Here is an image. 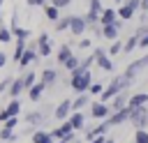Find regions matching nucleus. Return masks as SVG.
<instances>
[{
	"label": "nucleus",
	"instance_id": "nucleus-1",
	"mask_svg": "<svg viewBox=\"0 0 148 143\" xmlns=\"http://www.w3.org/2000/svg\"><path fill=\"white\" fill-rule=\"evenodd\" d=\"M92 83H95V78H92V72H86V74H79V76H69V88H72L76 95H83V92H88Z\"/></svg>",
	"mask_w": 148,
	"mask_h": 143
},
{
	"label": "nucleus",
	"instance_id": "nucleus-2",
	"mask_svg": "<svg viewBox=\"0 0 148 143\" xmlns=\"http://www.w3.org/2000/svg\"><path fill=\"white\" fill-rule=\"evenodd\" d=\"M35 62H39V51H37V42H28V48H25V53H23V58L18 60V69L21 72H25V69H30Z\"/></svg>",
	"mask_w": 148,
	"mask_h": 143
},
{
	"label": "nucleus",
	"instance_id": "nucleus-3",
	"mask_svg": "<svg viewBox=\"0 0 148 143\" xmlns=\"http://www.w3.org/2000/svg\"><path fill=\"white\" fill-rule=\"evenodd\" d=\"M92 55H95V65L102 72H113V60H111V55H109V51L104 46H95L92 48Z\"/></svg>",
	"mask_w": 148,
	"mask_h": 143
},
{
	"label": "nucleus",
	"instance_id": "nucleus-4",
	"mask_svg": "<svg viewBox=\"0 0 148 143\" xmlns=\"http://www.w3.org/2000/svg\"><path fill=\"white\" fill-rule=\"evenodd\" d=\"M146 67H148V53H146V55H141L139 60L130 62V65H127V69H125L123 74H125V76H127L130 81H136V78H139V74H141V72H143Z\"/></svg>",
	"mask_w": 148,
	"mask_h": 143
},
{
	"label": "nucleus",
	"instance_id": "nucleus-5",
	"mask_svg": "<svg viewBox=\"0 0 148 143\" xmlns=\"http://www.w3.org/2000/svg\"><path fill=\"white\" fill-rule=\"evenodd\" d=\"M74 113V108H72V99L69 97H65L62 101H58L56 104V108H53V118L58 120V122H65V120H69V115Z\"/></svg>",
	"mask_w": 148,
	"mask_h": 143
},
{
	"label": "nucleus",
	"instance_id": "nucleus-6",
	"mask_svg": "<svg viewBox=\"0 0 148 143\" xmlns=\"http://www.w3.org/2000/svg\"><path fill=\"white\" fill-rule=\"evenodd\" d=\"M130 122H132L136 129H146V127H148V106L132 108V113H130Z\"/></svg>",
	"mask_w": 148,
	"mask_h": 143
},
{
	"label": "nucleus",
	"instance_id": "nucleus-7",
	"mask_svg": "<svg viewBox=\"0 0 148 143\" xmlns=\"http://www.w3.org/2000/svg\"><path fill=\"white\" fill-rule=\"evenodd\" d=\"M109 115H111V106H109V104H104V101H99V99H95V101L90 104V118H95L97 122H99V120H109Z\"/></svg>",
	"mask_w": 148,
	"mask_h": 143
},
{
	"label": "nucleus",
	"instance_id": "nucleus-8",
	"mask_svg": "<svg viewBox=\"0 0 148 143\" xmlns=\"http://www.w3.org/2000/svg\"><path fill=\"white\" fill-rule=\"evenodd\" d=\"M69 32H72L74 37H83V35L88 32V18H86V14H83V16L72 14V25H69Z\"/></svg>",
	"mask_w": 148,
	"mask_h": 143
},
{
	"label": "nucleus",
	"instance_id": "nucleus-9",
	"mask_svg": "<svg viewBox=\"0 0 148 143\" xmlns=\"http://www.w3.org/2000/svg\"><path fill=\"white\" fill-rule=\"evenodd\" d=\"M35 42H37L39 58H49V55L53 53V44H51V35H49V32H39V37H37Z\"/></svg>",
	"mask_w": 148,
	"mask_h": 143
},
{
	"label": "nucleus",
	"instance_id": "nucleus-10",
	"mask_svg": "<svg viewBox=\"0 0 148 143\" xmlns=\"http://www.w3.org/2000/svg\"><path fill=\"white\" fill-rule=\"evenodd\" d=\"M120 92H123V88H120V81H118V76H116V78H111V83L104 88V92H102L97 99L104 101V104H109V101H111L116 95H120Z\"/></svg>",
	"mask_w": 148,
	"mask_h": 143
},
{
	"label": "nucleus",
	"instance_id": "nucleus-11",
	"mask_svg": "<svg viewBox=\"0 0 148 143\" xmlns=\"http://www.w3.org/2000/svg\"><path fill=\"white\" fill-rule=\"evenodd\" d=\"M58 78H60V76H58V69H56V67H44L42 74H39V83H44L46 90H49V88H56V85H58Z\"/></svg>",
	"mask_w": 148,
	"mask_h": 143
},
{
	"label": "nucleus",
	"instance_id": "nucleus-12",
	"mask_svg": "<svg viewBox=\"0 0 148 143\" xmlns=\"http://www.w3.org/2000/svg\"><path fill=\"white\" fill-rule=\"evenodd\" d=\"M46 113L42 111V108H37V111H30L28 115H25V122L30 125V127H35V129H42L44 125H46Z\"/></svg>",
	"mask_w": 148,
	"mask_h": 143
},
{
	"label": "nucleus",
	"instance_id": "nucleus-13",
	"mask_svg": "<svg viewBox=\"0 0 148 143\" xmlns=\"http://www.w3.org/2000/svg\"><path fill=\"white\" fill-rule=\"evenodd\" d=\"M130 113H132L130 106H127V108H120V111H111V115H109V125H111V127H120V125L130 122Z\"/></svg>",
	"mask_w": 148,
	"mask_h": 143
},
{
	"label": "nucleus",
	"instance_id": "nucleus-14",
	"mask_svg": "<svg viewBox=\"0 0 148 143\" xmlns=\"http://www.w3.org/2000/svg\"><path fill=\"white\" fill-rule=\"evenodd\" d=\"M109 129H111L109 120H99V122H97L92 129H88L83 136H86V141L90 143V141H92V138H97V136H106V131H109Z\"/></svg>",
	"mask_w": 148,
	"mask_h": 143
},
{
	"label": "nucleus",
	"instance_id": "nucleus-15",
	"mask_svg": "<svg viewBox=\"0 0 148 143\" xmlns=\"http://www.w3.org/2000/svg\"><path fill=\"white\" fill-rule=\"evenodd\" d=\"M72 55H74V44H65V42H62V44L58 46V51H56V62L62 67Z\"/></svg>",
	"mask_w": 148,
	"mask_h": 143
},
{
	"label": "nucleus",
	"instance_id": "nucleus-16",
	"mask_svg": "<svg viewBox=\"0 0 148 143\" xmlns=\"http://www.w3.org/2000/svg\"><path fill=\"white\" fill-rule=\"evenodd\" d=\"M130 97H132V95H130L127 90H123L120 95H116V97L109 101L111 111H120V108H127V106H130Z\"/></svg>",
	"mask_w": 148,
	"mask_h": 143
},
{
	"label": "nucleus",
	"instance_id": "nucleus-17",
	"mask_svg": "<svg viewBox=\"0 0 148 143\" xmlns=\"http://www.w3.org/2000/svg\"><path fill=\"white\" fill-rule=\"evenodd\" d=\"M72 131H74V127H72V122H69V120H65V122H60V125H58V127H56V129L51 131V136H53V141L58 143V141H62L65 136H69Z\"/></svg>",
	"mask_w": 148,
	"mask_h": 143
},
{
	"label": "nucleus",
	"instance_id": "nucleus-18",
	"mask_svg": "<svg viewBox=\"0 0 148 143\" xmlns=\"http://www.w3.org/2000/svg\"><path fill=\"white\" fill-rule=\"evenodd\" d=\"M99 23L102 25H116L118 23V9L116 7H104V12L99 16Z\"/></svg>",
	"mask_w": 148,
	"mask_h": 143
},
{
	"label": "nucleus",
	"instance_id": "nucleus-19",
	"mask_svg": "<svg viewBox=\"0 0 148 143\" xmlns=\"http://www.w3.org/2000/svg\"><path fill=\"white\" fill-rule=\"evenodd\" d=\"M23 92H25L23 78H21V76H16V78L12 81V85H9V90H7V97H9V99H18Z\"/></svg>",
	"mask_w": 148,
	"mask_h": 143
},
{
	"label": "nucleus",
	"instance_id": "nucleus-20",
	"mask_svg": "<svg viewBox=\"0 0 148 143\" xmlns=\"http://www.w3.org/2000/svg\"><path fill=\"white\" fill-rule=\"evenodd\" d=\"M90 97H92L90 92L76 95V97L72 99V108H74V111H83V108H90V104H92V101H90Z\"/></svg>",
	"mask_w": 148,
	"mask_h": 143
},
{
	"label": "nucleus",
	"instance_id": "nucleus-21",
	"mask_svg": "<svg viewBox=\"0 0 148 143\" xmlns=\"http://www.w3.org/2000/svg\"><path fill=\"white\" fill-rule=\"evenodd\" d=\"M102 39H106V42L120 39V28L118 25H102Z\"/></svg>",
	"mask_w": 148,
	"mask_h": 143
},
{
	"label": "nucleus",
	"instance_id": "nucleus-22",
	"mask_svg": "<svg viewBox=\"0 0 148 143\" xmlns=\"http://www.w3.org/2000/svg\"><path fill=\"white\" fill-rule=\"evenodd\" d=\"M69 122H72L74 131H83L86 129V115H83V111H74L69 115Z\"/></svg>",
	"mask_w": 148,
	"mask_h": 143
},
{
	"label": "nucleus",
	"instance_id": "nucleus-23",
	"mask_svg": "<svg viewBox=\"0 0 148 143\" xmlns=\"http://www.w3.org/2000/svg\"><path fill=\"white\" fill-rule=\"evenodd\" d=\"M116 9H118V18H120V21H132V18L136 16V9H132V7L127 5V2L118 5Z\"/></svg>",
	"mask_w": 148,
	"mask_h": 143
},
{
	"label": "nucleus",
	"instance_id": "nucleus-24",
	"mask_svg": "<svg viewBox=\"0 0 148 143\" xmlns=\"http://www.w3.org/2000/svg\"><path fill=\"white\" fill-rule=\"evenodd\" d=\"M42 9H44V18H46V21H51V23H56V21L62 16V14H60L62 9H58V7H56V5H51V2H49V5H44Z\"/></svg>",
	"mask_w": 148,
	"mask_h": 143
},
{
	"label": "nucleus",
	"instance_id": "nucleus-25",
	"mask_svg": "<svg viewBox=\"0 0 148 143\" xmlns=\"http://www.w3.org/2000/svg\"><path fill=\"white\" fill-rule=\"evenodd\" d=\"M44 92H46V85L37 81V83H35V85L28 90V99H30V101H39V99L44 97Z\"/></svg>",
	"mask_w": 148,
	"mask_h": 143
},
{
	"label": "nucleus",
	"instance_id": "nucleus-26",
	"mask_svg": "<svg viewBox=\"0 0 148 143\" xmlns=\"http://www.w3.org/2000/svg\"><path fill=\"white\" fill-rule=\"evenodd\" d=\"M21 78H23V85H25V92L37 83V72L30 67V69H25V72H21Z\"/></svg>",
	"mask_w": 148,
	"mask_h": 143
},
{
	"label": "nucleus",
	"instance_id": "nucleus-27",
	"mask_svg": "<svg viewBox=\"0 0 148 143\" xmlns=\"http://www.w3.org/2000/svg\"><path fill=\"white\" fill-rule=\"evenodd\" d=\"M139 106H148V92H134L130 97V108H139Z\"/></svg>",
	"mask_w": 148,
	"mask_h": 143
},
{
	"label": "nucleus",
	"instance_id": "nucleus-28",
	"mask_svg": "<svg viewBox=\"0 0 148 143\" xmlns=\"http://www.w3.org/2000/svg\"><path fill=\"white\" fill-rule=\"evenodd\" d=\"M30 141H32V143H56L53 136H51V131H46V129H37V131L30 136Z\"/></svg>",
	"mask_w": 148,
	"mask_h": 143
},
{
	"label": "nucleus",
	"instance_id": "nucleus-29",
	"mask_svg": "<svg viewBox=\"0 0 148 143\" xmlns=\"http://www.w3.org/2000/svg\"><path fill=\"white\" fill-rule=\"evenodd\" d=\"M69 25H72V14H62V16L53 23V30H56V32H62V30H69Z\"/></svg>",
	"mask_w": 148,
	"mask_h": 143
},
{
	"label": "nucleus",
	"instance_id": "nucleus-30",
	"mask_svg": "<svg viewBox=\"0 0 148 143\" xmlns=\"http://www.w3.org/2000/svg\"><path fill=\"white\" fill-rule=\"evenodd\" d=\"M5 113L9 118H18V113H21V99H9L7 106H5Z\"/></svg>",
	"mask_w": 148,
	"mask_h": 143
},
{
	"label": "nucleus",
	"instance_id": "nucleus-31",
	"mask_svg": "<svg viewBox=\"0 0 148 143\" xmlns=\"http://www.w3.org/2000/svg\"><path fill=\"white\" fill-rule=\"evenodd\" d=\"M134 48H139V37L132 32V37H127L125 44H123V53H132Z\"/></svg>",
	"mask_w": 148,
	"mask_h": 143
},
{
	"label": "nucleus",
	"instance_id": "nucleus-32",
	"mask_svg": "<svg viewBox=\"0 0 148 143\" xmlns=\"http://www.w3.org/2000/svg\"><path fill=\"white\" fill-rule=\"evenodd\" d=\"M9 42H14L12 28H9V25H5V23H0V44H9Z\"/></svg>",
	"mask_w": 148,
	"mask_h": 143
},
{
	"label": "nucleus",
	"instance_id": "nucleus-33",
	"mask_svg": "<svg viewBox=\"0 0 148 143\" xmlns=\"http://www.w3.org/2000/svg\"><path fill=\"white\" fill-rule=\"evenodd\" d=\"M16 138H18V134H16V131H12V129H7V127H2V129H0V141H2V143H14Z\"/></svg>",
	"mask_w": 148,
	"mask_h": 143
},
{
	"label": "nucleus",
	"instance_id": "nucleus-34",
	"mask_svg": "<svg viewBox=\"0 0 148 143\" xmlns=\"http://www.w3.org/2000/svg\"><path fill=\"white\" fill-rule=\"evenodd\" d=\"M9 28H12L14 39H28V37H30V30H28V28H21V25H9Z\"/></svg>",
	"mask_w": 148,
	"mask_h": 143
},
{
	"label": "nucleus",
	"instance_id": "nucleus-35",
	"mask_svg": "<svg viewBox=\"0 0 148 143\" xmlns=\"http://www.w3.org/2000/svg\"><path fill=\"white\" fill-rule=\"evenodd\" d=\"M123 44H125L123 39H116V42H111V46L106 48V51H109V55L113 58V55H118V53H123Z\"/></svg>",
	"mask_w": 148,
	"mask_h": 143
},
{
	"label": "nucleus",
	"instance_id": "nucleus-36",
	"mask_svg": "<svg viewBox=\"0 0 148 143\" xmlns=\"http://www.w3.org/2000/svg\"><path fill=\"white\" fill-rule=\"evenodd\" d=\"M79 65H81V58H79V55H72V58H69V60H67L62 67H65V72H69V74H72V72H74Z\"/></svg>",
	"mask_w": 148,
	"mask_h": 143
},
{
	"label": "nucleus",
	"instance_id": "nucleus-37",
	"mask_svg": "<svg viewBox=\"0 0 148 143\" xmlns=\"http://www.w3.org/2000/svg\"><path fill=\"white\" fill-rule=\"evenodd\" d=\"M104 88H106V85H104V83H99V81H95V83H92V85H90V90H88V92H90V95H92V97H99V95H102V92H104Z\"/></svg>",
	"mask_w": 148,
	"mask_h": 143
},
{
	"label": "nucleus",
	"instance_id": "nucleus-38",
	"mask_svg": "<svg viewBox=\"0 0 148 143\" xmlns=\"http://www.w3.org/2000/svg\"><path fill=\"white\" fill-rule=\"evenodd\" d=\"M134 143H148V129H136L134 131Z\"/></svg>",
	"mask_w": 148,
	"mask_h": 143
},
{
	"label": "nucleus",
	"instance_id": "nucleus-39",
	"mask_svg": "<svg viewBox=\"0 0 148 143\" xmlns=\"http://www.w3.org/2000/svg\"><path fill=\"white\" fill-rule=\"evenodd\" d=\"M76 46H79L81 51H83V48H92V39H90V37H81V39L76 42Z\"/></svg>",
	"mask_w": 148,
	"mask_h": 143
},
{
	"label": "nucleus",
	"instance_id": "nucleus-40",
	"mask_svg": "<svg viewBox=\"0 0 148 143\" xmlns=\"http://www.w3.org/2000/svg\"><path fill=\"white\" fill-rule=\"evenodd\" d=\"M12 81H14V78H9V76H7V78H2V81H0V95H2V92H7V90H9V85H12Z\"/></svg>",
	"mask_w": 148,
	"mask_h": 143
},
{
	"label": "nucleus",
	"instance_id": "nucleus-41",
	"mask_svg": "<svg viewBox=\"0 0 148 143\" xmlns=\"http://www.w3.org/2000/svg\"><path fill=\"white\" fill-rule=\"evenodd\" d=\"M74 0H51V5H56L58 9H65V7H69Z\"/></svg>",
	"mask_w": 148,
	"mask_h": 143
},
{
	"label": "nucleus",
	"instance_id": "nucleus-42",
	"mask_svg": "<svg viewBox=\"0 0 148 143\" xmlns=\"http://www.w3.org/2000/svg\"><path fill=\"white\" fill-rule=\"evenodd\" d=\"M16 125H18V118H9L2 127H7V129H12V131H14V129H16Z\"/></svg>",
	"mask_w": 148,
	"mask_h": 143
},
{
	"label": "nucleus",
	"instance_id": "nucleus-43",
	"mask_svg": "<svg viewBox=\"0 0 148 143\" xmlns=\"http://www.w3.org/2000/svg\"><path fill=\"white\" fill-rule=\"evenodd\" d=\"M132 9H136V12H141V0H125Z\"/></svg>",
	"mask_w": 148,
	"mask_h": 143
},
{
	"label": "nucleus",
	"instance_id": "nucleus-44",
	"mask_svg": "<svg viewBox=\"0 0 148 143\" xmlns=\"http://www.w3.org/2000/svg\"><path fill=\"white\" fill-rule=\"evenodd\" d=\"M7 60H9V55H7L5 51H0V69H2L5 65H7Z\"/></svg>",
	"mask_w": 148,
	"mask_h": 143
},
{
	"label": "nucleus",
	"instance_id": "nucleus-45",
	"mask_svg": "<svg viewBox=\"0 0 148 143\" xmlns=\"http://www.w3.org/2000/svg\"><path fill=\"white\" fill-rule=\"evenodd\" d=\"M139 48H148V35H143V37L139 39Z\"/></svg>",
	"mask_w": 148,
	"mask_h": 143
},
{
	"label": "nucleus",
	"instance_id": "nucleus-46",
	"mask_svg": "<svg viewBox=\"0 0 148 143\" xmlns=\"http://www.w3.org/2000/svg\"><path fill=\"white\" fill-rule=\"evenodd\" d=\"M104 141H106V136H97V138H92L90 143H104Z\"/></svg>",
	"mask_w": 148,
	"mask_h": 143
},
{
	"label": "nucleus",
	"instance_id": "nucleus-47",
	"mask_svg": "<svg viewBox=\"0 0 148 143\" xmlns=\"http://www.w3.org/2000/svg\"><path fill=\"white\" fill-rule=\"evenodd\" d=\"M25 5H28V7H39V2H37V0H25Z\"/></svg>",
	"mask_w": 148,
	"mask_h": 143
},
{
	"label": "nucleus",
	"instance_id": "nucleus-48",
	"mask_svg": "<svg viewBox=\"0 0 148 143\" xmlns=\"http://www.w3.org/2000/svg\"><path fill=\"white\" fill-rule=\"evenodd\" d=\"M104 143H116V141H113V138H109V136H106V141H104Z\"/></svg>",
	"mask_w": 148,
	"mask_h": 143
},
{
	"label": "nucleus",
	"instance_id": "nucleus-49",
	"mask_svg": "<svg viewBox=\"0 0 148 143\" xmlns=\"http://www.w3.org/2000/svg\"><path fill=\"white\" fill-rule=\"evenodd\" d=\"M2 2H5V0H0V16H2Z\"/></svg>",
	"mask_w": 148,
	"mask_h": 143
},
{
	"label": "nucleus",
	"instance_id": "nucleus-50",
	"mask_svg": "<svg viewBox=\"0 0 148 143\" xmlns=\"http://www.w3.org/2000/svg\"><path fill=\"white\" fill-rule=\"evenodd\" d=\"M72 143H81V141H79V138H76V141H72Z\"/></svg>",
	"mask_w": 148,
	"mask_h": 143
},
{
	"label": "nucleus",
	"instance_id": "nucleus-51",
	"mask_svg": "<svg viewBox=\"0 0 148 143\" xmlns=\"http://www.w3.org/2000/svg\"><path fill=\"white\" fill-rule=\"evenodd\" d=\"M132 143H134V141H132Z\"/></svg>",
	"mask_w": 148,
	"mask_h": 143
}]
</instances>
